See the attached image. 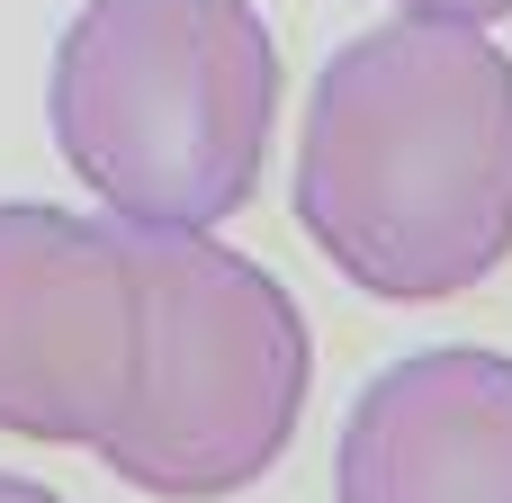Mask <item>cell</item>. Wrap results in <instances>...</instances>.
Returning <instances> with one entry per match:
<instances>
[{"label":"cell","instance_id":"52a82bcc","mask_svg":"<svg viewBox=\"0 0 512 503\" xmlns=\"http://www.w3.org/2000/svg\"><path fill=\"white\" fill-rule=\"evenodd\" d=\"M0 503H63V495L36 486V477H9V468H0Z\"/></svg>","mask_w":512,"mask_h":503},{"label":"cell","instance_id":"6da1fadb","mask_svg":"<svg viewBox=\"0 0 512 503\" xmlns=\"http://www.w3.org/2000/svg\"><path fill=\"white\" fill-rule=\"evenodd\" d=\"M306 243L387 306H432L512 261V54L486 27L387 18L351 36L297 135Z\"/></svg>","mask_w":512,"mask_h":503},{"label":"cell","instance_id":"3957f363","mask_svg":"<svg viewBox=\"0 0 512 503\" xmlns=\"http://www.w3.org/2000/svg\"><path fill=\"white\" fill-rule=\"evenodd\" d=\"M135 243V378L99 459L171 503L243 495L279 468L306 414L315 342L297 297L216 234H144Z\"/></svg>","mask_w":512,"mask_h":503},{"label":"cell","instance_id":"7a4b0ae2","mask_svg":"<svg viewBox=\"0 0 512 503\" xmlns=\"http://www.w3.org/2000/svg\"><path fill=\"white\" fill-rule=\"evenodd\" d=\"M45 117L117 225L216 234L252 189L279 117V45L252 0H81Z\"/></svg>","mask_w":512,"mask_h":503},{"label":"cell","instance_id":"5b68a950","mask_svg":"<svg viewBox=\"0 0 512 503\" xmlns=\"http://www.w3.org/2000/svg\"><path fill=\"white\" fill-rule=\"evenodd\" d=\"M342 503H512V351H414L378 369L333 450Z\"/></svg>","mask_w":512,"mask_h":503},{"label":"cell","instance_id":"8992f818","mask_svg":"<svg viewBox=\"0 0 512 503\" xmlns=\"http://www.w3.org/2000/svg\"><path fill=\"white\" fill-rule=\"evenodd\" d=\"M405 18H450V27H495L512 18V0H396Z\"/></svg>","mask_w":512,"mask_h":503},{"label":"cell","instance_id":"277c9868","mask_svg":"<svg viewBox=\"0 0 512 503\" xmlns=\"http://www.w3.org/2000/svg\"><path fill=\"white\" fill-rule=\"evenodd\" d=\"M135 378V243L117 216L0 207V432L90 441Z\"/></svg>","mask_w":512,"mask_h":503}]
</instances>
